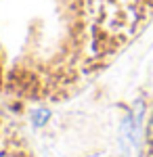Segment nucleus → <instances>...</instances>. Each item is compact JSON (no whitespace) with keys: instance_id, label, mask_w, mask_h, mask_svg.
<instances>
[{"instance_id":"obj_1","label":"nucleus","mask_w":153,"mask_h":157,"mask_svg":"<svg viewBox=\"0 0 153 157\" xmlns=\"http://www.w3.org/2000/svg\"><path fill=\"white\" fill-rule=\"evenodd\" d=\"M151 136H153V121H151Z\"/></svg>"}]
</instances>
